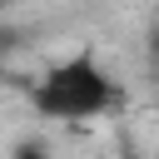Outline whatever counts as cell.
<instances>
[{"mask_svg":"<svg viewBox=\"0 0 159 159\" xmlns=\"http://www.w3.org/2000/svg\"><path fill=\"white\" fill-rule=\"evenodd\" d=\"M10 159H55V154H50L45 144H35V139H25V144H15V154H10Z\"/></svg>","mask_w":159,"mask_h":159,"instance_id":"cell-2","label":"cell"},{"mask_svg":"<svg viewBox=\"0 0 159 159\" xmlns=\"http://www.w3.org/2000/svg\"><path fill=\"white\" fill-rule=\"evenodd\" d=\"M35 114L40 119H55V124H84V119H99L119 104V80L89 55H70L60 65H50L35 84Z\"/></svg>","mask_w":159,"mask_h":159,"instance_id":"cell-1","label":"cell"}]
</instances>
